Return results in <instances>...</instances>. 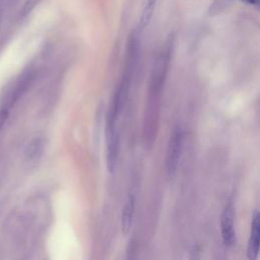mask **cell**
Segmentation results:
<instances>
[{
  "mask_svg": "<svg viewBox=\"0 0 260 260\" xmlns=\"http://www.w3.org/2000/svg\"><path fill=\"white\" fill-rule=\"evenodd\" d=\"M182 147V131L179 126H176L170 136L168 148H167V155H166V170L167 174L170 178H173L176 174L180 153Z\"/></svg>",
  "mask_w": 260,
  "mask_h": 260,
  "instance_id": "6da1fadb",
  "label": "cell"
},
{
  "mask_svg": "<svg viewBox=\"0 0 260 260\" xmlns=\"http://www.w3.org/2000/svg\"><path fill=\"white\" fill-rule=\"evenodd\" d=\"M234 205L232 202L225 206L220 217L221 237L225 246H233L236 242V234L234 228Z\"/></svg>",
  "mask_w": 260,
  "mask_h": 260,
  "instance_id": "7a4b0ae2",
  "label": "cell"
},
{
  "mask_svg": "<svg viewBox=\"0 0 260 260\" xmlns=\"http://www.w3.org/2000/svg\"><path fill=\"white\" fill-rule=\"evenodd\" d=\"M107 136V168L108 171L112 174L115 171L118 151H119V134L114 129H106Z\"/></svg>",
  "mask_w": 260,
  "mask_h": 260,
  "instance_id": "3957f363",
  "label": "cell"
},
{
  "mask_svg": "<svg viewBox=\"0 0 260 260\" xmlns=\"http://www.w3.org/2000/svg\"><path fill=\"white\" fill-rule=\"evenodd\" d=\"M259 242H260V221H259V213L256 210L252 217L251 223V233L248 242L247 248V256L250 260H254L257 258L259 252Z\"/></svg>",
  "mask_w": 260,
  "mask_h": 260,
  "instance_id": "277c9868",
  "label": "cell"
},
{
  "mask_svg": "<svg viewBox=\"0 0 260 260\" xmlns=\"http://www.w3.org/2000/svg\"><path fill=\"white\" fill-rule=\"evenodd\" d=\"M135 199L134 196L129 195L121 213V232L124 236H127L132 228L134 217Z\"/></svg>",
  "mask_w": 260,
  "mask_h": 260,
  "instance_id": "5b68a950",
  "label": "cell"
},
{
  "mask_svg": "<svg viewBox=\"0 0 260 260\" xmlns=\"http://www.w3.org/2000/svg\"><path fill=\"white\" fill-rule=\"evenodd\" d=\"M157 0H145L142 10H141V14H140V18H139V22L137 25V30L138 31H142L144 28H146L152 18L155 6H156Z\"/></svg>",
  "mask_w": 260,
  "mask_h": 260,
  "instance_id": "8992f818",
  "label": "cell"
},
{
  "mask_svg": "<svg viewBox=\"0 0 260 260\" xmlns=\"http://www.w3.org/2000/svg\"><path fill=\"white\" fill-rule=\"evenodd\" d=\"M44 148V142L40 137H36L29 141L25 148V156L28 160H35L41 156Z\"/></svg>",
  "mask_w": 260,
  "mask_h": 260,
  "instance_id": "52a82bcc",
  "label": "cell"
},
{
  "mask_svg": "<svg viewBox=\"0 0 260 260\" xmlns=\"http://www.w3.org/2000/svg\"><path fill=\"white\" fill-rule=\"evenodd\" d=\"M233 0H212L208 8V15L214 16L224 11Z\"/></svg>",
  "mask_w": 260,
  "mask_h": 260,
  "instance_id": "ba28073f",
  "label": "cell"
},
{
  "mask_svg": "<svg viewBox=\"0 0 260 260\" xmlns=\"http://www.w3.org/2000/svg\"><path fill=\"white\" fill-rule=\"evenodd\" d=\"M41 1L42 0H25L20 8V17H25L26 15H28Z\"/></svg>",
  "mask_w": 260,
  "mask_h": 260,
  "instance_id": "9c48e42d",
  "label": "cell"
},
{
  "mask_svg": "<svg viewBox=\"0 0 260 260\" xmlns=\"http://www.w3.org/2000/svg\"><path fill=\"white\" fill-rule=\"evenodd\" d=\"M9 108L3 106L1 109H0V132L5 124V122L7 121V118L9 116Z\"/></svg>",
  "mask_w": 260,
  "mask_h": 260,
  "instance_id": "30bf717a",
  "label": "cell"
},
{
  "mask_svg": "<svg viewBox=\"0 0 260 260\" xmlns=\"http://www.w3.org/2000/svg\"><path fill=\"white\" fill-rule=\"evenodd\" d=\"M241 1L244 3L250 4V5H254V6H258L259 2H260V0H241Z\"/></svg>",
  "mask_w": 260,
  "mask_h": 260,
  "instance_id": "8fae6325",
  "label": "cell"
},
{
  "mask_svg": "<svg viewBox=\"0 0 260 260\" xmlns=\"http://www.w3.org/2000/svg\"><path fill=\"white\" fill-rule=\"evenodd\" d=\"M0 21H1V17H0Z\"/></svg>",
  "mask_w": 260,
  "mask_h": 260,
  "instance_id": "7c38bea8",
  "label": "cell"
}]
</instances>
